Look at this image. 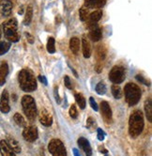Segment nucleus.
Masks as SVG:
<instances>
[{"label":"nucleus","mask_w":152,"mask_h":156,"mask_svg":"<svg viewBox=\"0 0 152 156\" xmlns=\"http://www.w3.org/2000/svg\"><path fill=\"white\" fill-rule=\"evenodd\" d=\"M144 129V116L142 111L135 110L132 113L129 119V133L135 138L140 136Z\"/></svg>","instance_id":"obj_1"},{"label":"nucleus","mask_w":152,"mask_h":156,"mask_svg":"<svg viewBox=\"0 0 152 156\" xmlns=\"http://www.w3.org/2000/svg\"><path fill=\"white\" fill-rule=\"evenodd\" d=\"M19 85L21 88L26 92H31L36 90L37 88V80L30 70L24 69L19 73L18 75Z\"/></svg>","instance_id":"obj_2"},{"label":"nucleus","mask_w":152,"mask_h":156,"mask_svg":"<svg viewBox=\"0 0 152 156\" xmlns=\"http://www.w3.org/2000/svg\"><path fill=\"white\" fill-rule=\"evenodd\" d=\"M125 100L130 106L135 105L141 99V90L134 83H128L124 87Z\"/></svg>","instance_id":"obj_3"},{"label":"nucleus","mask_w":152,"mask_h":156,"mask_svg":"<svg viewBox=\"0 0 152 156\" xmlns=\"http://www.w3.org/2000/svg\"><path fill=\"white\" fill-rule=\"evenodd\" d=\"M4 35L10 42H16L19 41L20 36L18 33V24L16 19H9L3 24Z\"/></svg>","instance_id":"obj_4"},{"label":"nucleus","mask_w":152,"mask_h":156,"mask_svg":"<svg viewBox=\"0 0 152 156\" xmlns=\"http://www.w3.org/2000/svg\"><path fill=\"white\" fill-rule=\"evenodd\" d=\"M22 107L26 118L33 121L37 117V107L34 99L29 95H25L22 98Z\"/></svg>","instance_id":"obj_5"},{"label":"nucleus","mask_w":152,"mask_h":156,"mask_svg":"<svg viewBox=\"0 0 152 156\" xmlns=\"http://www.w3.org/2000/svg\"><path fill=\"white\" fill-rule=\"evenodd\" d=\"M126 72L122 66H115L110 71L109 73V79L114 84H120L125 80Z\"/></svg>","instance_id":"obj_6"},{"label":"nucleus","mask_w":152,"mask_h":156,"mask_svg":"<svg viewBox=\"0 0 152 156\" xmlns=\"http://www.w3.org/2000/svg\"><path fill=\"white\" fill-rule=\"evenodd\" d=\"M48 150L54 156H65L67 154L64 144L59 139H52L48 145Z\"/></svg>","instance_id":"obj_7"},{"label":"nucleus","mask_w":152,"mask_h":156,"mask_svg":"<svg viewBox=\"0 0 152 156\" xmlns=\"http://www.w3.org/2000/svg\"><path fill=\"white\" fill-rule=\"evenodd\" d=\"M23 136L28 142H34L38 139V129L35 126H26L23 131Z\"/></svg>","instance_id":"obj_8"},{"label":"nucleus","mask_w":152,"mask_h":156,"mask_svg":"<svg viewBox=\"0 0 152 156\" xmlns=\"http://www.w3.org/2000/svg\"><path fill=\"white\" fill-rule=\"evenodd\" d=\"M101 112H102V116L104 119V121L106 123L110 124L112 122V110L111 107L107 102L103 101L101 103Z\"/></svg>","instance_id":"obj_9"},{"label":"nucleus","mask_w":152,"mask_h":156,"mask_svg":"<svg viewBox=\"0 0 152 156\" xmlns=\"http://www.w3.org/2000/svg\"><path fill=\"white\" fill-rule=\"evenodd\" d=\"M12 2L10 0H0V14L8 17L12 12Z\"/></svg>","instance_id":"obj_10"},{"label":"nucleus","mask_w":152,"mask_h":156,"mask_svg":"<svg viewBox=\"0 0 152 156\" xmlns=\"http://www.w3.org/2000/svg\"><path fill=\"white\" fill-rule=\"evenodd\" d=\"M40 122L45 127H50L53 123V116L46 109H41L39 114Z\"/></svg>","instance_id":"obj_11"},{"label":"nucleus","mask_w":152,"mask_h":156,"mask_svg":"<svg viewBox=\"0 0 152 156\" xmlns=\"http://www.w3.org/2000/svg\"><path fill=\"white\" fill-rule=\"evenodd\" d=\"M102 37V29L96 24H89V38L93 41H99Z\"/></svg>","instance_id":"obj_12"},{"label":"nucleus","mask_w":152,"mask_h":156,"mask_svg":"<svg viewBox=\"0 0 152 156\" xmlns=\"http://www.w3.org/2000/svg\"><path fill=\"white\" fill-rule=\"evenodd\" d=\"M0 110L2 113H8L10 110V106L9 104V93L7 90H4L0 99Z\"/></svg>","instance_id":"obj_13"},{"label":"nucleus","mask_w":152,"mask_h":156,"mask_svg":"<svg viewBox=\"0 0 152 156\" xmlns=\"http://www.w3.org/2000/svg\"><path fill=\"white\" fill-rule=\"evenodd\" d=\"M9 73V66L6 61L0 62V86H3Z\"/></svg>","instance_id":"obj_14"},{"label":"nucleus","mask_w":152,"mask_h":156,"mask_svg":"<svg viewBox=\"0 0 152 156\" xmlns=\"http://www.w3.org/2000/svg\"><path fill=\"white\" fill-rule=\"evenodd\" d=\"M106 4V0H85V7L88 9H100Z\"/></svg>","instance_id":"obj_15"},{"label":"nucleus","mask_w":152,"mask_h":156,"mask_svg":"<svg viewBox=\"0 0 152 156\" xmlns=\"http://www.w3.org/2000/svg\"><path fill=\"white\" fill-rule=\"evenodd\" d=\"M78 145H79V147L85 151V153L86 155L90 156L92 154V150H91L90 144L88 139H85V137H80L78 139Z\"/></svg>","instance_id":"obj_16"},{"label":"nucleus","mask_w":152,"mask_h":156,"mask_svg":"<svg viewBox=\"0 0 152 156\" xmlns=\"http://www.w3.org/2000/svg\"><path fill=\"white\" fill-rule=\"evenodd\" d=\"M0 152L4 156H13L15 153L13 151L10 149L9 144L7 143L6 140H1L0 141Z\"/></svg>","instance_id":"obj_17"},{"label":"nucleus","mask_w":152,"mask_h":156,"mask_svg":"<svg viewBox=\"0 0 152 156\" xmlns=\"http://www.w3.org/2000/svg\"><path fill=\"white\" fill-rule=\"evenodd\" d=\"M82 46H83V55L85 58H89L91 55V45L89 41L86 40L85 37H83L82 40Z\"/></svg>","instance_id":"obj_18"},{"label":"nucleus","mask_w":152,"mask_h":156,"mask_svg":"<svg viewBox=\"0 0 152 156\" xmlns=\"http://www.w3.org/2000/svg\"><path fill=\"white\" fill-rule=\"evenodd\" d=\"M7 143L9 144V146L10 147V149L13 151V152L15 154L21 152V147H20V145L18 144V142L14 138H12V136H8Z\"/></svg>","instance_id":"obj_19"},{"label":"nucleus","mask_w":152,"mask_h":156,"mask_svg":"<svg viewBox=\"0 0 152 156\" xmlns=\"http://www.w3.org/2000/svg\"><path fill=\"white\" fill-rule=\"evenodd\" d=\"M70 48L71 52L75 55H77L80 49V40L76 37H73L70 41Z\"/></svg>","instance_id":"obj_20"},{"label":"nucleus","mask_w":152,"mask_h":156,"mask_svg":"<svg viewBox=\"0 0 152 156\" xmlns=\"http://www.w3.org/2000/svg\"><path fill=\"white\" fill-rule=\"evenodd\" d=\"M145 111H146V115L149 122L152 121V102H151V98H148L146 100L145 102Z\"/></svg>","instance_id":"obj_21"},{"label":"nucleus","mask_w":152,"mask_h":156,"mask_svg":"<svg viewBox=\"0 0 152 156\" xmlns=\"http://www.w3.org/2000/svg\"><path fill=\"white\" fill-rule=\"evenodd\" d=\"M32 17H33V8H32L31 5H29L26 8V15H25V18H24V22H23L25 26H28L31 23Z\"/></svg>","instance_id":"obj_22"},{"label":"nucleus","mask_w":152,"mask_h":156,"mask_svg":"<svg viewBox=\"0 0 152 156\" xmlns=\"http://www.w3.org/2000/svg\"><path fill=\"white\" fill-rule=\"evenodd\" d=\"M102 12L101 9L95 10L94 12H92L89 15V24H97L102 18Z\"/></svg>","instance_id":"obj_23"},{"label":"nucleus","mask_w":152,"mask_h":156,"mask_svg":"<svg viewBox=\"0 0 152 156\" xmlns=\"http://www.w3.org/2000/svg\"><path fill=\"white\" fill-rule=\"evenodd\" d=\"M97 58L99 60H104V58H106V48L103 45H99L97 47Z\"/></svg>","instance_id":"obj_24"},{"label":"nucleus","mask_w":152,"mask_h":156,"mask_svg":"<svg viewBox=\"0 0 152 156\" xmlns=\"http://www.w3.org/2000/svg\"><path fill=\"white\" fill-rule=\"evenodd\" d=\"M112 94L115 99H120L122 98V90L117 84H115L112 86Z\"/></svg>","instance_id":"obj_25"},{"label":"nucleus","mask_w":152,"mask_h":156,"mask_svg":"<svg viewBox=\"0 0 152 156\" xmlns=\"http://www.w3.org/2000/svg\"><path fill=\"white\" fill-rule=\"evenodd\" d=\"M13 119H14V121L16 122V124L19 125L20 127H26V119L23 118V116H22L21 114L16 113V114L13 116Z\"/></svg>","instance_id":"obj_26"},{"label":"nucleus","mask_w":152,"mask_h":156,"mask_svg":"<svg viewBox=\"0 0 152 156\" xmlns=\"http://www.w3.org/2000/svg\"><path fill=\"white\" fill-rule=\"evenodd\" d=\"M75 100H76V103L78 104V105L80 106L81 109H85V105H86L85 99V97L81 93H76L75 94Z\"/></svg>","instance_id":"obj_27"},{"label":"nucleus","mask_w":152,"mask_h":156,"mask_svg":"<svg viewBox=\"0 0 152 156\" xmlns=\"http://www.w3.org/2000/svg\"><path fill=\"white\" fill-rule=\"evenodd\" d=\"M47 51L50 54H54L56 52V41L54 38H49L47 42Z\"/></svg>","instance_id":"obj_28"},{"label":"nucleus","mask_w":152,"mask_h":156,"mask_svg":"<svg viewBox=\"0 0 152 156\" xmlns=\"http://www.w3.org/2000/svg\"><path fill=\"white\" fill-rule=\"evenodd\" d=\"M88 9H88L85 6L80 9V10H79V16H80L81 21H83V22L86 21V19H88V13H89Z\"/></svg>","instance_id":"obj_29"},{"label":"nucleus","mask_w":152,"mask_h":156,"mask_svg":"<svg viewBox=\"0 0 152 156\" xmlns=\"http://www.w3.org/2000/svg\"><path fill=\"white\" fill-rule=\"evenodd\" d=\"M96 91L98 94L100 95H103L106 93V85L103 82H100L98 83L96 86Z\"/></svg>","instance_id":"obj_30"},{"label":"nucleus","mask_w":152,"mask_h":156,"mask_svg":"<svg viewBox=\"0 0 152 156\" xmlns=\"http://www.w3.org/2000/svg\"><path fill=\"white\" fill-rule=\"evenodd\" d=\"M10 48V43L6 42V41H1L0 42V55L6 54Z\"/></svg>","instance_id":"obj_31"},{"label":"nucleus","mask_w":152,"mask_h":156,"mask_svg":"<svg viewBox=\"0 0 152 156\" xmlns=\"http://www.w3.org/2000/svg\"><path fill=\"white\" fill-rule=\"evenodd\" d=\"M96 127V121L94 120V119L92 117H89L86 120V128H88L90 130H93L95 129Z\"/></svg>","instance_id":"obj_32"},{"label":"nucleus","mask_w":152,"mask_h":156,"mask_svg":"<svg viewBox=\"0 0 152 156\" xmlns=\"http://www.w3.org/2000/svg\"><path fill=\"white\" fill-rule=\"evenodd\" d=\"M70 116L72 118V119H76L78 116V111H77V108H76V106L73 105L71 106L70 108Z\"/></svg>","instance_id":"obj_33"},{"label":"nucleus","mask_w":152,"mask_h":156,"mask_svg":"<svg viewBox=\"0 0 152 156\" xmlns=\"http://www.w3.org/2000/svg\"><path fill=\"white\" fill-rule=\"evenodd\" d=\"M64 83H65V86H66L69 90H71L72 88V86H71V81L70 79V77L68 75H66L64 77Z\"/></svg>","instance_id":"obj_34"},{"label":"nucleus","mask_w":152,"mask_h":156,"mask_svg":"<svg viewBox=\"0 0 152 156\" xmlns=\"http://www.w3.org/2000/svg\"><path fill=\"white\" fill-rule=\"evenodd\" d=\"M135 78H136V79H137L138 81H140L141 83H143V84H144V85H146V86H149V85H150V84H149V82H148L147 80H146L142 75L138 74V75H136V76H135Z\"/></svg>","instance_id":"obj_35"},{"label":"nucleus","mask_w":152,"mask_h":156,"mask_svg":"<svg viewBox=\"0 0 152 156\" xmlns=\"http://www.w3.org/2000/svg\"><path fill=\"white\" fill-rule=\"evenodd\" d=\"M97 132H98V139L102 141L104 139V137H105V133L102 129H100V128H98Z\"/></svg>","instance_id":"obj_36"},{"label":"nucleus","mask_w":152,"mask_h":156,"mask_svg":"<svg viewBox=\"0 0 152 156\" xmlns=\"http://www.w3.org/2000/svg\"><path fill=\"white\" fill-rule=\"evenodd\" d=\"M89 104H90V106L93 108V110L98 111V109H99V107H98V105H97L96 101L94 100V98H92V97H90V98H89Z\"/></svg>","instance_id":"obj_37"},{"label":"nucleus","mask_w":152,"mask_h":156,"mask_svg":"<svg viewBox=\"0 0 152 156\" xmlns=\"http://www.w3.org/2000/svg\"><path fill=\"white\" fill-rule=\"evenodd\" d=\"M26 39H27V41H29V43H33L34 42V38H33V36H31L29 33H26Z\"/></svg>","instance_id":"obj_38"},{"label":"nucleus","mask_w":152,"mask_h":156,"mask_svg":"<svg viewBox=\"0 0 152 156\" xmlns=\"http://www.w3.org/2000/svg\"><path fill=\"white\" fill-rule=\"evenodd\" d=\"M39 80L41 82V83H43L44 85H47V80H46V78L44 77V76H42V75H39Z\"/></svg>","instance_id":"obj_39"},{"label":"nucleus","mask_w":152,"mask_h":156,"mask_svg":"<svg viewBox=\"0 0 152 156\" xmlns=\"http://www.w3.org/2000/svg\"><path fill=\"white\" fill-rule=\"evenodd\" d=\"M55 95H56V100H57V102L59 104L61 101H60V98H59V96H58V91H57V87H56V90H55Z\"/></svg>","instance_id":"obj_40"},{"label":"nucleus","mask_w":152,"mask_h":156,"mask_svg":"<svg viewBox=\"0 0 152 156\" xmlns=\"http://www.w3.org/2000/svg\"><path fill=\"white\" fill-rule=\"evenodd\" d=\"M102 66H101L100 64L96 66V71H97V73H100L102 72Z\"/></svg>","instance_id":"obj_41"},{"label":"nucleus","mask_w":152,"mask_h":156,"mask_svg":"<svg viewBox=\"0 0 152 156\" xmlns=\"http://www.w3.org/2000/svg\"><path fill=\"white\" fill-rule=\"evenodd\" d=\"M1 34H2V28L1 26H0V39H1Z\"/></svg>","instance_id":"obj_42"},{"label":"nucleus","mask_w":152,"mask_h":156,"mask_svg":"<svg viewBox=\"0 0 152 156\" xmlns=\"http://www.w3.org/2000/svg\"><path fill=\"white\" fill-rule=\"evenodd\" d=\"M101 151V152H102V153H107V151H105V150H100Z\"/></svg>","instance_id":"obj_43"},{"label":"nucleus","mask_w":152,"mask_h":156,"mask_svg":"<svg viewBox=\"0 0 152 156\" xmlns=\"http://www.w3.org/2000/svg\"><path fill=\"white\" fill-rule=\"evenodd\" d=\"M73 151H74V154H75V155H78V151H76L75 149L73 150Z\"/></svg>","instance_id":"obj_44"}]
</instances>
